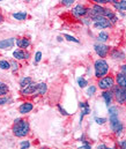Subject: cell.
Listing matches in <instances>:
<instances>
[{
	"label": "cell",
	"instance_id": "6da1fadb",
	"mask_svg": "<svg viewBox=\"0 0 126 149\" xmlns=\"http://www.w3.org/2000/svg\"><path fill=\"white\" fill-rule=\"evenodd\" d=\"M29 124L27 120L23 119H16L13 126V133L17 138H23L29 133Z\"/></svg>",
	"mask_w": 126,
	"mask_h": 149
},
{
	"label": "cell",
	"instance_id": "7a4b0ae2",
	"mask_svg": "<svg viewBox=\"0 0 126 149\" xmlns=\"http://www.w3.org/2000/svg\"><path fill=\"white\" fill-rule=\"evenodd\" d=\"M109 71V65L104 59H98L95 61V76L96 77H103Z\"/></svg>",
	"mask_w": 126,
	"mask_h": 149
},
{
	"label": "cell",
	"instance_id": "3957f363",
	"mask_svg": "<svg viewBox=\"0 0 126 149\" xmlns=\"http://www.w3.org/2000/svg\"><path fill=\"white\" fill-rule=\"evenodd\" d=\"M110 127L117 134H119L123 131V124L118 119V114H111L110 116Z\"/></svg>",
	"mask_w": 126,
	"mask_h": 149
},
{
	"label": "cell",
	"instance_id": "277c9868",
	"mask_svg": "<svg viewBox=\"0 0 126 149\" xmlns=\"http://www.w3.org/2000/svg\"><path fill=\"white\" fill-rule=\"evenodd\" d=\"M115 84V79L111 76H105V77H101L98 81V87L102 90H108L110 88H112Z\"/></svg>",
	"mask_w": 126,
	"mask_h": 149
},
{
	"label": "cell",
	"instance_id": "5b68a950",
	"mask_svg": "<svg viewBox=\"0 0 126 149\" xmlns=\"http://www.w3.org/2000/svg\"><path fill=\"white\" fill-rule=\"evenodd\" d=\"M115 96H116V100H117V102L119 103V104H123V103H125L126 101V88H123V87H117L116 89H115Z\"/></svg>",
	"mask_w": 126,
	"mask_h": 149
},
{
	"label": "cell",
	"instance_id": "8992f818",
	"mask_svg": "<svg viewBox=\"0 0 126 149\" xmlns=\"http://www.w3.org/2000/svg\"><path fill=\"white\" fill-rule=\"evenodd\" d=\"M94 49H95V52L101 58H104L108 54V52H109V46L108 45H104V44H96L94 46Z\"/></svg>",
	"mask_w": 126,
	"mask_h": 149
},
{
	"label": "cell",
	"instance_id": "52a82bcc",
	"mask_svg": "<svg viewBox=\"0 0 126 149\" xmlns=\"http://www.w3.org/2000/svg\"><path fill=\"white\" fill-rule=\"evenodd\" d=\"M72 13H73L75 16L80 17V16H84V15H86V14L88 13V8L84 7V5H77V6L72 9Z\"/></svg>",
	"mask_w": 126,
	"mask_h": 149
},
{
	"label": "cell",
	"instance_id": "ba28073f",
	"mask_svg": "<svg viewBox=\"0 0 126 149\" xmlns=\"http://www.w3.org/2000/svg\"><path fill=\"white\" fill-rule=\"evenodd\" d=\"M36 87H37V84L33 82L31 84H29V86L22 88V89H21V94L24 95V96H26V95H30V94H35V91H36Z\"/></svg>",
	"mask_w": 126,
	"mask_h": 149
},
{
	"label": "cell",
	"instance_id": "9c48e42d",
	"mask_svg": "<svg viewBox=\"0 0 126 149\" xmlns=\"http://www.w3.org/2000/svg\"><path fill=\"white\" fill-rule=\"evenodd\" d=\"M15 39L14 38H8V39H3L0 42V49L2 50H7V49H12L14 46Z\"/></svg>",
	"mask_w": 126,
	"mask_h": 149
},
{
	"label": "cell",
	"instance_id": "30bf717a",
	"mask_svg": "<svg viewBox=\"0 0 126 149\" xmlns=\"http://www.w3.org/2000/svg\"><path fill=\"white\" fill-rule=\"evenodd\" d=\"M13 57L17 60H21V59H28L29 58V53H26L23 50H16L13 52Z\"/></svg>",
	"mask_w": 126,
	"mask_h": 149
},
{
	"label": "cell",
	"instance_id": "8fae6325",
	"mask_svg": "<svg viewBox=\"0 0 126 149\" xmlns=\"http://www.w3.org/2000/svg\"><path fill=\"white\" fill-rule=\"evenodd\" d=\"M116 81H117V84L119 87L126 88V75L124 73H118L116 76Z\"/></svg>",
	"mask_w": 126,
	"mask_h": 149
},
{
	"label": "cell",
	"instance_id": "7c38bea8",
	"mask_svg": "<svg viewBox=\"0 0 126 149\" xmlns=\"http://www.w3.org/2000/svg\"><path fill=\"white\" fill-rule=\"evenodd\" d=\"M33 109H34L33 104H31V103H29V102H27V103H23V104L20 107L19 111H20V113L24 114V113H28V112H30L31 110H33Z\"/></svg>",
	"mask_w": 126,
	"mask_h": 149
},
{
	"label": "cell",
	"instance_id": "4fadbf2b",
	"mask_svg": "<svg viewBox=\"0 0 126 149\" xmlns=\"http://www.w3.org/2000/svg\"><path fill=\"white\" fill-rule=\"evenodd\" d=\"M102 97L104 98L105 104H107L108 107H110V103H111V101H112V93L109 91V90H104L103 94H102Z\"/></svg>",
	"mask_w": 126,
	"mask_h": 149
},
{
	"label": "cell",
	"instance_id": "5bb4252c",
	"mask_svg": "<svg viewBox=\"0 0 126 149\" xmlns=\"http://www.w3.org/2000/svg\"><path fill=\"white\" fill-rule=\"evenodd\" d=\"M16 45H17L19 47L26 49V47H28V46L30 45V40H29L28 38H20V39L16 40Z\"/></svg>",
	"mask_w": 126,
	"mask_h": 149
},
{
	"label": "cell",
	"instance_id": "9a60e30c",
	"mask_svg": "<svg viewBox=\"0 0 126 149\" xmlns=\"http://www.w3.org/2000/svg\"><path fill=\"white\" fill-rule=\"evenodd\" d=\"M115 8L119 12H125L126 10V0H120V1H116L113 3Z\"/></svg>",
	"mask_w": 126,
	"mask_h": 149
},
{
	"label": "cell",
	"instance_id": "2e32d148",
	"mask_svg": "<svg viewBox=\"0 0 126 149\" xmlns=\"http://www.w3.org/2000/svg\"><path fill=\"white\" fill-rule=\"evenodd\" d=\"M46 90H47V87H46V84H45L44 82H41V83H38V84H37L35 94L37 93L38 95H44V94L46 93Z\"/></svg>",
	"mask_w": 126,
	"mask_h": 149
},
{
	"label": "cell",
	"instance_id": "e0dca14e",
	"mask_svg": "<svg viewBox=\"0 0 126 149\" xmlns=\"http://www.w3.org/2000/svg\"><path fill=\"white\" fill-rule=\"evenodd\" d=\"M80 108H81V121H82L84 117L86 114H88L90 110H89V105H88L86 102H81V103H80Z\"/></svg>",
	"mask_w": 126,
	"mask_h": 149
},
{
	"label": "cell",
	"instance_id": "ac0fdd59",
	"mask_svg": "<svg viewBox=\"0 0 126 149\" xmlns=\"http://www.w3.org/2000/svg\"><path fill=\"white\" fill-rule=\"evenodd\" d=\"M33 82H34V81H33V79H31L30 76H26V77H23V79L20 81V86H21V88H24V87L31 84Z\"/></svg>",
	"mask_w": 126,
	"mask_h": 149
},
{
	"label": "cell",
	"instance_id": "d6986e66",
	"mask_svg": "<svg viewBox=\"0 0 126 149\" xmlns=\"http://www.w3.org/2000/svg\"><path fill=\"white\" fill-rule=\"evenodd\" d=\"M111 56H112L113 59H118V60H122V59L125 58V57H124V53H123L122 51H118V50H115V51L111 53Z\"/></svg>",
	"mask_w": 126,
	"mask_h": 149
},
{
	"label": "cell",
	"instance_id": "ffe728a7",
	"mask_svg": "<svg viewBox=\"0 0 126 149\" xmlns=\"http://www.w3.org/2000/svg\"><path fill=\"white\" fill-rule=\"evenodd\" d=\"M13 17L16 19V20H19V21H23L27 17V13H24V12H22V13H14L13 14Z\"/></svg>",
	"mask_w": 126,
	"mask_h": 149
},
{
	"label": "cell",
	"instance_id": "44dd1931",
	"mask_svg": "<svg viewBox=\"0 0 126 149\" xmlns=\"http://www.w3.org/2000/svg\"><path fill=\"white\" fill-rule=\"evenodd\" d=\"M8 93V86L3 82H0V96H5Z\"/></svg>",
	"mask_w": 126,
	"mask_h": 149
},
{
	"label": "cell",
	"instance_id": "7402d4cb",
	"mask_svg": "<svg viewBox=\"0 0 126 149\" xmlns=\"http://www.w3.org/2000/svg\"><path fill=\"white\" fill-rule=\"evenodd\" d=\"M0 68L1 70H9L10 68V63L7 60H0Z\"/></svg>",
	"mask_w": 126,
	"mask_h": 149
},
{
	"label": "cell",
	"instance_id": "603a6c76",
	"mask_svg": "<svg viewBox=\"0 0 126 149\" xmlns=\"http://www.w3.org/2000/svg\"><path fill=\"white\" fill-rule=\"evenodd\" d=\"M108 38H109V35H108L107 33H100L97 39H98L101 43H104V42H107V40H108Z\"/></svg>",
	"mask_w": 126,
	"mask_h": 149
},
{
	"label": "cell",
	"instance_id": "cb8c5ba5",
	"mask_svg": "<svg viewBox=\"0 0 126 149\" xmlns=\"http://www.w3.org/2000/svg\"><path fill=\"white\" fill-rule=\"evenodd\" d=\"M95 91H96V88H95L94 86H90V87L87 89V95H88V96H91V95L95 94Z\"/></svg>",
	"mask_w": 126,
	"mask_h": 149
},
{
	"label": "cell",
	"instance_id": "d4e9b609",
	"mask_svg": "<svg viewBox=\"0 0 126 149\" xmlns=\"http://www.w3.org/2000/svg\"><path fill=\"white\" fill-rule=\"evenodd\" d=\"M78 84H79L81 88H84V87L87 86V81L84 80V77H79V79H78Z\"/></svg>",
	"mask_w": 126,
	"mask_h": 149
},
{
	"label": "cell",
	"instance_id": "484cf974",
	"mask_svg": "<svg viewBox=\"0 0 126 149\" xmlns=\"http://www.w3.org/2000/svg\"><path fill=\"white\" fill-rule=\"evenodd\" d=\"M64 37L66 38L67 40H70V42H75V43H79V39H77V38L73 37V36H71V35H67V34H65V35H64Z\"/></svg>",
	"mask_w": 126,
	"mask_h": 149
},
{
	"label": "cell",
	"instance_id": "4316f807",
	"mask_svg": "<svg viewBox=\"0 0 126 149\" xmlns=\"http://www.w3.org/2000/svg\"><path fill=\"white\" fill-rule=\"evenodd\" d=\"M41 59H42V52H41V51H38V52H36V56H35V64L40 63V61H41Z\"/></svg>",
	"mask_w": 126,
	"mask_h": 149
},
{
	"label": "cell",
	"instance_id": "83f0119b",
	"mask_svg": "<svg viewBox=\"0 0 126 149\" xmlns=\"http://www.w3.org/2000/svg\"><path fill=\"white\" fill-rule=\"evenodd\" d=\"M95 121H96L98 125H103V124L107 121V119H105V118H95Z\"/></svg>",
	"mask_w": 126,
	"mask_h": 149
},
{
	"label": "cell",
	"instance_id": "f1b7e54d",
	"mask_svg": "<svg viewBox=\"0 0 126 149\" xmlns=\"http://www.w3.org/2000/svg\"><path fill=\"white\" fill-rule=\"evenodd\" d=\"M21 148L22 149H24V148H29L30 147V142L29 141H23V142H21Z\"/></svg>",
	"mask_w": 126,
	"mask_h": 149
},
{
	"label": "cell",
	"instance_id": "f546056e",
	"mask_svg": "<svg viewBox=\"0 0 126 149\" xmlns=\"http://www.w3.org/2000/svg\"><path fill=\"white\" fill-rule=\"evenodd\" d=\"M8 102H9V98H7V97H0V105H3L6 103H8Z\"/></svg>",
	"mask_w": 126,
	"mask_h": 149
},
{
	"label": "cell",
	"instance_id": "4dcf8cb0",
	"mask_svg": "<svg viewBox=\"0 0 126 149\" xmlns=\"http://www.w3.org/2000/svg\"><path fill=\"white\" fill-rule=\"evenodd\" d=\"M61 2H63V5H65V6H71V5L74 2V0H61Z\"/></svg>",
	"mask_w": 126,
	"mask_h": 149
},
{
	"label": "cell",
	"instance_id": "1f68e13d",
	"mask_svg": "<svg viewBox=\"0 0 126 149\" xmlns=\"http://www.w3.org/2000/svg\"><path fill=\"white\" fill-rule=\"evenodd\" d=\"M58 109H59V111H60V113H61V114H64V116H68V113L65 111V110H64V109H63L60 105H58Z\"/></svg>",
	"mask_w": 126,
	"mask_h": 149
},
{
	"label": "cell",
	"instance_id": "d6a6232c",
	"mask_svg": "<svg viewBox=\"0 0 126 149\" xmlns=\"http://www.w3.org/2000/svg\"><path fill=\"white\" fill-rule=\"evenodd\" d=\"M97 5H102V3H107L108 2V0H94Z\"/></svg>",
	"mask_w": 126,
	"mask_h": 149
},
{
	"label": "cell",
	"instance_id": "836d02e7",
	"mask_svg": "<svg viewBox=\"0 0 126 149\" xmlns=\"http://www.w3.org/2000/svg\"><path fill=\"white\" fill-rule=\"evenodd\" d=\"M119 146L122 147V148H124V149H126V141H122L120 143H119Z\"/></svg>",
	"mask_w": 126,
	"mask_h": 149
},
{
	"label": "cell",
	"instance_id": "e575fe53",
	"mask_svg": "<svg viewBox=\"0 0 126 149\" xmlns=\"http://www.w3.org/2000/svg\"><path fill=\"white\" fill-rule=\"evenodd\" d=\"M122 73H124V74L126 75V65L122 66Z\"/></svg>",
	"mask_w": 126,
	"mask_h": 149
},
{
	"label": "cell",
	"instance_id": "d590c367",
	"mask_svg": "<svg viewBox=\"0 0 126 149\" xmlns=\"http://www.w3.org/2000/svg\"><path fill=\"white\" fill-rule=\"evenodd\" d=\"M97 148H107V146H104V145H100Z\"/></svg>",
	"mask_w": 126,
	"mask_h": 149
},
{
	"label": "cell",
	"instance_id": "8d00e7d4",
	"mask_svg": "<svg viewBox=\"0 0 126 149\" xmlns=\"http://www.w3.org/2000/svg\"><path fill=\"white\" fill-rule=\"evenodd\" d=\"M117 0H108V2H112V3H115Z\"/></svg>",
	"mask_w": 126,
	"mask_h": 149
},
{
	"label": "cell",
	"instance_id": "74e56055",
	"mask_svg": "<svg viewBox=\"0 0 126 149\" xmlns=\"http://www.w3.org/2000/svg\"><path fill=\"white\" fill-rule=\"evenodd\" d=\"M2 20H3V17H2V16H1V15H0V23H1V22H2Z\"/></svg>",
	"mask_w": 126,
	"mask_h": 149
},
{
	"label": "cell",
	"instance_id": "f35d334b",
	"mask_svg": "<svg viewBox=\"0 0 126 149\" xmlns=\"http://www.w3.org/2000/svg\"><path fill=\"white\" fill-rule=\"evenodd\" d=\"M24 1H29V0H24Z\"/></svg>",
	"mask_w": 126,
	"mask_h": 149
},
{
	"label": "cell",
	"instance_id": "ab89813d",
	"mask_svg": "<svg viewBox=\"0 0 126 149\" xmlns=\"http://www.w3.org/2000/svg\"><path fill=\"white\" fill-rule=\"evenodd\" d=\"M0 1H2V0H0Z\"/></svg>",
	"mask_w": 126,
	"mask_h": 149
},
{
	"label": "cell",
	"instance_id": "60d3db41",
	"mask_svg": "<svg viewBox=\"0 0 126 149\" xmlns=\"http://www.w3.org/2000/svg\"><path fill=\"white\" fill-rule=\"evenodd\" d=\"M125 103H126V101H125Z\"/></svg>",
	"mask_w": 126,
	"mask_h": 149
}]
</instances>
